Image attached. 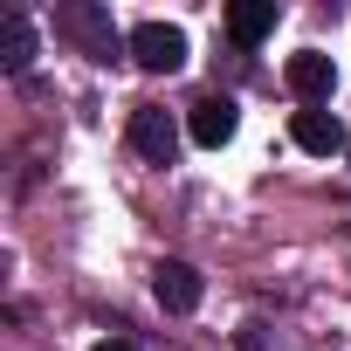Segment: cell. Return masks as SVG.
I'll return each mask as SVG.
<instances>
[{
	"mask_svg": "<svg viewBox=\"0 0 351 351\" xmlns=\"http://www.w3.org/2000/svg\"><path fill=\"white\" fill-rule=\"evenodd\" d=\"M241 351H276V344L262 337V324H248V330H241Z\"/></svg>",
	"mask_w": 351,
	"mask_h": 351,
	"instance_id": "30bf717a",
	"label": "cell"
},
{
	"mask_svg": "<svg viewBox=\"0 0 351 351\" xmlns=\"http://www.w3.org/2000/svg\"><path fill=\"white\" fill-rule=\"evenodd\" d=\"M234 124H241L234 97H200V104L186 110V131H193V145H207V152H221V145L234 138Z\"/></svg>",
	"mask_w": 351,
	"mask_h": 351,
	"instance_id": "5b68a950",
	"label": "cell"
},
{
	"mask_svg": "<svg viewBox=\"0 0 351 351\" xmlns=\"http://www.w3.org/2000/svg\"><path fill=\"white\" fill-rule=\"evenodd\" d=\"M28 62H35V21L28 14H8V21H0V69L28 76Z\"/></svg>",
	"mask_w": 351,
	"mask_h": 351,
	"instance_id": "9c48e42d",
	"label": "cell"
},
{
	"mask_svg": "<svg viewBox=\"0 0 351 351\" xmlns=\"http://www.w3.org/2000/svg\"><path fill=\"white\" fill-rule=\"evenodd\" d=\"M282 83L303 97V110H317V104H330V90H337V69H330V56H317V49H303V56H289V69H282Z\"/></svg>",
	"mask_w": 351,
	"mask_h": 351,
	"instance_id": "277c9868",
	"label": "cell"
},
{
	"mask_svg": "<svg viewBox=\"0 0 351 351\" xmlns=\"http://www.w3.org/2000/svg\"><path fill=\"white\" fill-rule=\"evenodd\" d=\"M90 351H138L131 337H104V344H90Z\"/></svg>",
	"mask_w": 351,
	"mask_h": 351,
	"instance_id": "8fae6325",
	"label": "cell"
},
{
	"mask_svg": "<svg viewBox=\"0 0 351 351\" xmlns=\"http://www.w3.org/2000/svg\"><path fill=\"white\" fill-rule=\"evenodd\" d=\"M276 0H234V8H228V35L241 42V49H255V42H269L276 35Z\"/></svg>",
	"mask_w": 351,
	"mask_h": 351,
	"instance_id": "ba28073f",
	"label": "cell"
},
{
	"mask_svg": "<svg viewBox=\"0 0 351 351\" xmlns=\"http://www.w3.org/2000/svg\"><path fill=\"white\" fill-rule=\"evenodd\" d=\"M56 35L83 42L97 62H110V56H117V28H110V14H104V8H62V14H56Z\"/></svg>",
	"mask_w": 351,
	"mask_h": 351,
	"instance_id": "3957f363",
	"label": "cell"
},
{
	"mask_svg": "<svg viewBox=\"0 0 351 351\" xmlns=\"http://www.w3.org/2000/svg\"><path fill=\"white\" fill-rule=\"evenodd\" d=\"M152 296H158L172 317L200 310V269H193V262H158V269H152Z\"/></svg>",
	"mask_w": 351,
	"mask_h": 351,
	"instance_id": "8992f818",
	"label": "cell"
},
{
	"mask_svg": "<svg viewBox=\"0 0 351 351\" xmlns=\"http://www.w3.org/2000/svg\"><path fill=\"white\" fill-rule=\"evenodd\" d=\"M131 152H138L145 165H172V158H180V124H172V110L138 104V110H131Z\"/></svg>",
	"mask_w": 351,
	"mask_h": 351,
	"instance_id": "7a4b0ae2",
	"label": "cell"
},
{
	"mask_svg": "<svg viewBox=\"0 0 351 351\" xmlns=\"http://www.w3.org/2000/svg\"><path fill=\"white\" fill-rule=\"evenodd\" d=\"M131 56H138V69H152V76L186 69V28H172V21H138V28H131Z\"/></svg>",
	"mask_w": 351,
	"mask_h": 351,
	"instance_id": "6da1fadb",
	"label": "cell"
},
{
	"mask_svg": "<svg viewBox=\"0 0 351 351\" xmlns=\"http://www.w3.org/2000/svg\"><path fill=\"white\" fill-rule=\"evenodd\" d=\"M289 138H296L303 152H317V158L344 152V124H337L330 110H296V117H289Z\"/></svg>",
	"mask_w": 351,
	"mask_h": 351,
	"instance_id": "52a82bcc",
	"label": "cell"
}]
</instances>
